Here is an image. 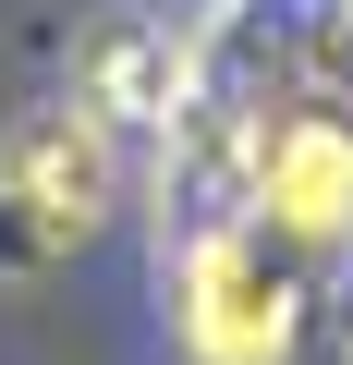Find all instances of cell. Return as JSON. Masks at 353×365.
I'll list each match as a JSON object with an SVG mask.
<instances>
[{
  "instance_id": "cell-2",
  "label": "cell",
  "mask_w": 353,
  "mask_h": 365,
  "mask_svg": "<svg viewBox=\"0 0 353 365\" xmlns=\"http://www.w3.org/2000/svg\"><path fill=\"white\" fill-rule=\"evenodd\" d=\"M183 329L208 365H280L292 353V280L268 268L256 232H208L183 256Z\"/></svg>"
},
{
  "instance_id": "cell-4",
  "label": "cell",
  "mask_w": 353,
  "mask_h": 365,
  "mask_svg": "<svg viewBox=\"0 0 353 365\" xmlns=\"http://www.w3.org/2000/svg\"><path fill=\"white\" fill-rule=\"evenodd\" d=\"M73 98L110 110V122H170V37L134 25V13H110L98 49H86V86H73Z\"/></svg>"
},
{
  "instance_id": "cell-1",
  "label": "cell",
  "mask_w": 353,
  "mask_h": 365,
  "mask_svg": "<svg viewBox=\"0 0 353 365\" xmlns=\"http://www.w3.org/2000/svg\"><path fill=\"white\" fill-rule=\"evenodd\" d=\"M110 182H122L110 110L49 98V110H25L13 134H0V232H13L25 256H73V244L110 220Z\"/></svg>"
},
{
  "instance_id": "cell-3",
  "label": "cell",
  "mask_w": 353,
  "mask_h": 365,
  "mask_svg": "<svg viewBox=\"0 0 353 365\" xmlns=\"http://www.w3.org/2000/svg\"><path fill=\"white\" fill-rule=\"evenodd\" d=\"M256 207L305 244H341L353 232V122H329V110L268 122L256 134Z\"/></svg>"
}]
</instances>
